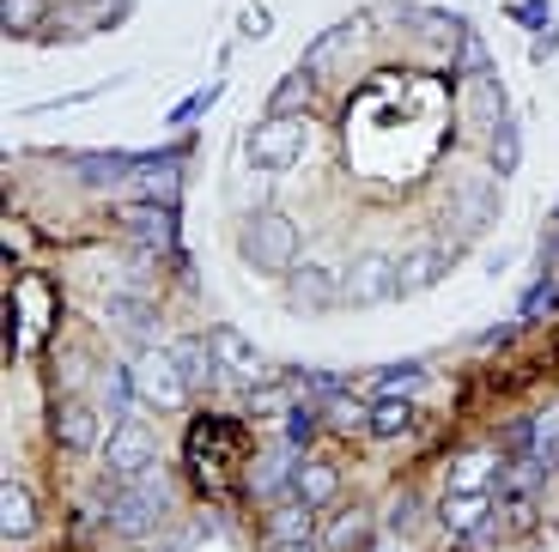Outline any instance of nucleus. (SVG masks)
<instances>
[{"mask_svg":"<svg viewBox=\"0 0 559 552\" xmlns=\"http://www.w3.org/2000/svg\"><path fill=\"white\" fill-rule=\"evenodd\" d=\"M165 511H170V485H165L158 468L104 485V523H110L122 540H146L153 528H165Z\"/></svg>","mask_w":559,"mask_h":552,"instance_id":"obj_1","label":"nucleus"},{"mask_svg":"<svg viewBox=\"0 0 559 552\" xmlns=\"http://www.w3.org/2000/svg\"><path fill=\"white\" fill-rule=\"evenodd\" d=\"M238 249H243V262L262 267V274H293L298 255H305V225L280 207H255L243 237H238Z\"/></svg>","mask_w":559,"mask_h":552,"instance_id":"obj_2","label":"nucleus"},{"mask_svg":"<svg viewBox=\"0 0 559 552\" xmlns=\"http://www.w3.org/2000/svg\"><path fill=\"white\" fill-rule=\"evenodd\" d=\"M238 461H243V431L231 425V419L201 413L195 425H189V473H195L207 492H219L225 473H238Z\"/></svg>","mask_w":559,"mask_h":552,"instance_id":"obj_3","label":"nucleus"},{"mask_svg":"<svg viewBox=\"0 0 559 552\" xmlns=\"http://www.w3.org/2000/svg\"><path fill=\"white\" fill-rule=\"evenodd\" d=\"M305 153H310V122L305 116H262V122L243 134V158H250L255 170H267V177L293 170Z\"/></svg>","mask_w":559,"mask_h":552,"instance_id":"obj_4","label":"nucleus"},{"mask_svg":"<svg viewBox=\"0 0 559 552\" xmlns=\"http://www.w3.org/2000/svg\"><path fill=\"white\" fill-rule=\"evenodd\" d=\"M189 376H182V364L170 359V346H153V352H140L134 359V395L146 400V407H158V413H177L182 400H189Z\"/></svg>","mask_w":559,"mask_h":552,"instance_id":"obj_5","label":"nucleus"},{"mask_svg":"<svg viewBox=\"0 0 559 552\" xmlns=\"http://www.w3.org/2000/svg\"><path fill=\"white\" fill-rule=\"evenodd\" d=\"M504 194H499V177L492 170H462L456 182H450V219H456V231L480 237L492 219H499Z\"/></svg>","mask_w":559,"mask_h":552,"instance_id":"obj_6","label":"nucleus"},{"mask_svg":"<svg viewBox=\"0 0 559 552\" xmlns=\"http://www.w3.org/2000/svg\"><path fill=\"white\" fill-rule=\"evenodd\" d=\"M395 291H402V262H395L390 249H365V255L347 262V304L353 310L390 304Z\"/></svg>","mask_w":559,"mask_h":552,"instance_id":"obj_7","label":"nucleus"},{"mask_svg":"<svg viewBox=\"0 0 559 552\" xmlns=\"http://www.w3.org/2000/svg\"><path fill=\"white\" fill-rule=\"evenodd\" d=\"M158 468V437L153 425H140V419H116L110 437H104V473L110 480H134V473Z\"/></svg>","mask_w":559,"mask_h":552,"instance_id":"obj_8","label":"nucleus"},{"mask_svg":"<svg viewBox=\"0 0 559 552\" xmlns=\"http://www.w3.org/2000/svg\"><path fill=\"white\" fill-rule=\"evenodd\" d=\"M286 304L293 310H335V304H347V267L298 262L293 279H286Z\"/></svg>","mask_w":559,"mask_h":552,"instance_id":"obj_9","label":"nucleus"},{"mask_svg":"<svg viewBox=\"0 0 559 552\" xmlns=\"http://www.w3.org/2000/svg\"><path fill=\"white\" fill-rule=\"evenodd\" d=\"M207 346H213V359H219L225 376H238V383H262V352H255V340L243 328L219 322V328H207Z\"/></svg>","mask_w":559,"mask_h":552,"instance_id":"obj_10","label":"nucleus"},{"mask_svg":"<svg viewBox=\"0 0 559 552\" xmlns=\"http://www.w3.org/2000/svg\"><path fill=\"white\" fill-rule=\"evenodd\" d=\"M293 473H298V449L293 443H274L262 461H250V497H262V504L293 497Z\"/></svg>","mask_w":559,"mask_h":552,"instance_id":"obj_11","label":"nucleus"},{"mask_svg":"<svg viewBox=\"0 0 559 552\" xmlns=\"http://www.w3.org/2000/svg\"><path fill=\"white\" fill-rule=\"evenodd\" d=\"M122 225L146 249H158V255H170V249H177V213H170L165 201H134V207H122Z\"/></svg>","mask_w":559,"mask_h":552,"instance_id":"obj_12","label":"nucleus"},{"mask_svg":"<svg viewBox=\"0 0 559 552\" xmlns=\"http://www.w3.org/2000/svg\"><path fill=\"white\" fill-rule=\"evenodd\" d=\"M378 535H383V523L365 504H353V511H341L335 523L322 528V552H371Z\"/></svg>","mask_w":559,"mask_h":552,"instance_id":"obj_13","label":"nucleus"},{"mask_svg":"<svg viewBox=\"0 0 559 552\" xmlns=\"http://www.w3.org/2000/svg\"><path fill=\"white\" fill-rule=\"evenodd\" d=\"M487 523H492V492H450L444 504H438V528H444L450 540H468Z\"/></svg>","mask_w":559,"mask_h":552,"instance_id":"obj_14","label":"nucleus"},{"mask_svg":"<svg viewBox=\"0 0 559 552\" xmlns=\"http://www.w3.org/2000/svg\"><path fill=\"white\" fill-rule=\"evenodd\" d=\"M98 437H104V425H98V407L92 400H61L56 407V443L61 449H98Z\"/></svg>","mask_w":559,"mask_h":552,"instance_id":"obj_15","label":"nucleus"},{"mask_svg":"<svg viewBox=\"0 0 559 552\" xmlns=\"http://www.w3.org/2000/svg\"><path fill=\"white\" fill-rule=\"evenodd\" d=\"M462 116H468V128H475V134H492V128L511 116V104H504V80L480 73V80L468 85V104H462Z\"/></svg>","mask_w":559,"mask_h":552,"instance_id":"obj_16","label":"nucleus"},{"mask_svg":"<svg viewBox=\"0 0 559 552\" xmlns=\"http://www.w3.org/2000/svg\"><path fill=\"white\" fill-rule=\"evenodd\" d=\"M444 267H450V249L444 243H432V237L414 243L402 255V291H432L438 279H444Z\"/></svg>","mask_w":559,"mask_h":552,"instance_id":"obj_17","label":"nucleus"},{"mask_svg":"<svg viewBox=\"0 0 559 552\" xmlns=\"http://www.w3.org/2000/svg\"><path fill=\"white\" fill-rule=\"evenodd\" d=\"M293 497H305L310 511L335 504V497H341V468H335V461H298V473H293Z\"/></svg>","mask_w":559,"mask_h":552,"instance_id":"obj_18","label":"nucleus"},{"mask_svg":"<svg viewBox=\"0 0 559 552\" xmlns=\"http://www.w3.org/2000/svg\"><path fill=\"white\" fill-rule=\"evenodd\" d=\"M0 528H7V540H25L31 528H37V497H31V485L13 480V473L0 485Z\"/></svg>","mask_w":559,"mask_h":552,"instance_id":"obj_19","label":"nucleus"},{"mask_svg":"<svg viewBox=\"0 0 559 552\" xmlns=\"http://www.w3.org/2000/svg\"><path fill=\"white\" fill-rule=\"evenodd\" d=\"M353 43H359V25H335V31H322V37L305 49V61H298V73H310V80H322V73L335 68V61L347 56Z\"/></svg>","mask_w":559,"mask_h":552,"instance_id":"obj_20","label":"nucleus"},{"mask_svg":"<svg viewBox=\"0 0 559 552\" xmlns=\"http://www.w3.org/2000/svg\"><path fill=\"white\" fill-rule=\"evenodd\" d=\"M170 359L182 364V376H189V383H225V371H219V359H213L207 334H189V340H177V346H170Z\"/></svg>","mask_w":559,"mask_h":552,"instance_id":"obj_21","label":"nucleus"},{"mask_svg":"<svg viewBox=\"0 0 559 552\" xmlns=\"http://www.w3.org/2000/svg\"><path fill=\"white\" fill-rule=\"evenodd\" d=\"M487 158H492V177H499V182L523 165V128H518V116H504V122L487 134Z\"/></svg>","mask_w":559,"mask_h":552,"instance_id":"obj_22","label":"nucleus"},{"mask_svg":"<svg viewBox=\"0 0 559 552\" xmlns=\"http://www.w3.org/2000/svg\"><path fill=\"white\" fill-rule=\"evenodd\" d=\"M310 516L317 511H310L305 497H280L274 516H267V540H310V528H317Z\"/></svg>","mask_w":559,"mask_h":552,"instance_id":"obj_23","label":"nucleus"},{"mask_svg":"<svg viewBox=\"0 0 559 552\" xmlns=\"http://www.w3.org/2000/svg\"><path fill=\"white\" fill-rule=\"evenodd\" d=\"M487 473H504L499 449H475L450 468V492H487Z\"/></svg>","mask_w":559,"mask_h":552,"instance_id":"obj_24","label":"nucleus"},{"mask_svg":"<svg viewBox=\"0 0 559 552\" xmlns=\"http://www.w3.org/2000/svg\"><path fill=\"white\" fill-rule=\"evenodd\" d=\"M419 383H426V364L407 359V364H383L371 388H378V400H407V395H419Z\"/></svg>","mask_w":559,"mask_h":552,"instance_id":"obj_25","label":"nucleus"},{"mask_svg":"<svg viewBox=\"0 0 559 552\" xmlns=\"http://www.w3.org/2000/svg\"><path fill=\"white\" fill-rule=\"evenodd\" d=\"M317 431H322V407H317V400H293V413L280 419V443H293V449H310Z\"/></svg>","mask_w":559,"mask_h":552,"instance_id":"obj_26","label":"nucleus"},{"mask_svg":"<svg viewBox=\"0 0 559 552\" xmlns=\"http://www.w3.org/2000/svg\"><path fill=\"white\" fill-rule=\"evenodd\" d=\"M104 322L122 334H146L153 328V304L146 298H104Z\"/></svg>","mask_w":559,"mask_h":552,"instance_id":"obj_27","label":"nucleus"},{"mask_svg":"<svg viewBox=\"0 0 559 552\" xmlns=\"http://www.w3.org/2000/svg\"><path fill=\"white\" fill-rule=\"evenodd\" d=\"M310 110V73H286L267 97V116H305Z\"/></svg>","mask_w":559,"mask_h":552,"instance_id":"obj_28","label":"nucleus"},{"mask_svg":"<svg viewBox=\"0 0 559 552\" xmlns=\"http://www.w3.org/2000/svg\"><path fill=\"white\" fill-rule=\"evenodd\" d=\"M414 431V400H378L371 407V437H407Z\"/></svg>","mask_w":559,"mask_h":552,"instance_id":"obj_29","label":"nucleus"},{"mask_svg":"<svg viewBox=\"0 0 559 552\" xmlns=\"http://www.w3.org/2000/svg\"><path fill=\"white\" fill-rule=\"evenodd\" d=\"M43 19H49V0H0V25H7V37H25V31H37Z\"/></svg>","mask_w":559,"mask_h":552,"instance_id":"obj_30","label":"nucleus"},{"mask_svg":"<svg viewBox=\"0 0 559 552\" xmlns=\"http://www.w3.org/2000/svg\"><path fill=\"white\" fill-rule=\"evenodd\" d=\"M104 400H110V425L128 419V400H140L134 395V364H110V371H104Z\"/></svg>","mask_w":559,"mask_h":552,"instance_id":"obj_31","label":"nucleus"},{"mask_svg":"<svg viewBox=\"0 0 559 552\" xmlns=\"http://www.w3.org/2000/svg\"><path fill=\"white\" fill-rule=\"evenodd\" d=\"M73 170H80V177L92 182V189H104V182H116L122 170H134V158H122V153H85Z\"/></svg>","mask_w":559,"mask_h":552,"instance_id":"obj_32","label":"nucleus"},{"mask_svg":"<svg viewBox=\"0 0 559 552\" xmlns=\"http://www.w3.org/2000/svg\"><path fill=\"white\" fill-rule=\"evenodd\" d=\"M293 400H298V388L262 383V388H250V413L255 419H286V413H293Z\"/></svg>","mask_w":559,"mask_h":552,"instance_id":"obj_33","label":"nucleus"},{"mask_svg":"<svg viewBox=\"0 0 559 552\" xmlns=\"http://www.w3.org/2000/svg\"><path fill=\"white\" fill-rule=\"evenodd\" d=\"M419 511H426V504H419L414 492H402V497H395V504H390V511H383V535H395V540H402V535H414Z\"/></svg>","mask_w":559,"mask_h":552,"instance_id":"obj_34","label":"nucleus"},{"mask_svg":"<svg viewBox=\"0 0 559 552\" xmlns=\"http://www.w3.org/2000/svg\"><path fill=\"white\" fill-rule=\"evenodd\" d=\"M347 395V383H341L335 371H310L305 383H298V400H317V407H329V400Z\"/></svg>","mask_w":559,"mask_h":552,"instance_id":"obj_35","label":"nucleus"},{"mask_svg":"<svg viewBox=\"0 0 559 552\" xmlns=\"http://www.w3.org/2000/svg\"><path fill=\"white\" fill-rule=\"evenodd\" d=\"M542 473H554L542 456H518L511 473H504V492H530V485H542Z\"/></svg>","mask_w":559,"mask_h":552,"instance_id":"obj_36","label":"nucleus"},{"mask_svg":"<svg viewBox=\"0 0 559 552\" xmlns=\"http://www.w3.org/2000/svg\"><path fill=\"white\" fill-rule=\"evenodd\" d=\"M219 92H225V85H219V80H213V85H201V92H195V97H182L177 110H170V122H177V128H182V122H195V116H201V110H213V104H219Z\"/></svg>","mask_w":559,"mask_h":552,"instance_id":"obj_37","label":"nucleus"},{"mask_svg":"<svg viewBox=\"0 0 559 552\" xmlns=\"http://www.w3.org/2000/svg\"><path fill=\"white\" fill-rule=\"evenodd\" d=\"M456 61H462L468 73H487V61H492V56H487V43H480V31L462 25V56H456Z\"/></svg>","mask_w":559,"mask_h":552,"instance_id":"obj_38","label":"nucleus"},{"mask_svg":"<svg viewBox=\"0 0 559 552\" xmlns=\"http://www.w3.org/2000/svg\"><path fill=\"white\" fill-rule=\"evenodd\" d=\"M554 304H559V279H542V286H535L530 298H523V310H518V316L530 322V316H542V310H554Z\"/></svg>","mask_w":559,"mask_h":552,"instance_id":"obj_39","label":"nucleus"},{"mask_svg":"<svg viewBox=\"0 0 559 552\" xmlns=\"http://www.w3.org/2000/svg\"><path fill=\"white\" fill-rule=\"evenodd\" d=\"M504 516H511V528H530L535 523V504L523 492H511V497H504Z\"/></svg>","mask_w":559,"mask_h":552,"instance_id":"obj_40","label":"nucleus"},{"mask_svg":"<svg viewBox=\"0 0 559 552\" xmlns=\"http://www.w3.org/2000/svg\"><path fill=\"white\" fill-rule=\"evenodd\" d=\"M267 31H274V13H267V7H250V13H243V37H267Z\"/></svg>","mask_w":559,"mask_h":552,"instance_id":"obj_41","label":"nucleus"},{"mask_svg":"<svg viewBox=\"0 0 559 552\" xmlns=\"http://www.w3.org/2000/svg\"><path fill=\"white\" fill-rule=\"evenodd\" d=\"M559 56V25L554 31H542V37L530 43V61H554Z\"/></svg>","mask_w":559,"mask_h":552,"instance_id":"obj_42","label":"nucleus"},{"mask_svg":"<svg viewBox=\"0 0 559 552\" xmlns=\"http://www.w3.org/2000/svg\"><path fill=\"white\" fill-rule=\"evenodd\" d=\"M262 552H322V540H262Z\"/></svg>","mask_w":559,"mask_h":552,"instance_id":"obj_43","label":"nucleus"},{"mask_svg":"<svg viewBox=\"0 0 559 552\" xmlns=\"http://www.w3.org/2000/svg\"><path fill=\"white\" fill-rule=\"evenodd\" d=\"M518 19H523V25H547V0H523Z\"/></svg>","mask_w":559,"mask_h":552,"instance_id":"obj_44","label":"nucleus"},{"mask_svg":"<svg viewBox=\"0 0 559 552\" xmlns=\"http://www.w3.org/2000/svg\"><path fill=\"white\" fill-rule=\"evenodd\" d=\"M371 552H407V547H402L395 535H378V547H371Z\"/></svg>","mask_w":559,"mask_h":552,"instance_id":"obj_45","label":"nucleus"}]
</instances>
